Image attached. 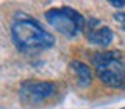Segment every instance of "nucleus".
<instances>
[{"label": "nucleus", "instance_id": "nucleus-1", "mask_svg": "<svg viewBox=\"0 0 125 109\" xmlns=\"http://www.w3.org/2000/svg\"><path fill=\"white\" fill-rule=\"evenodd\" d=\"M12 40L16 46L23 52H36V51L48 49L54 45V37L40 26L34 18L23 16L20 12L16 17L12 26Z\"/></svg>", "mask_w": 125, "mask_h": 109}, {"label": "nucleus", "instance_id": "nucleus-2", "mask_svg": "<svg viewBox=\"0 0 125 109\" xmlns=\"http://www.w3.org/2000/svg\"><path fill=\"white\" fill-rule=\"evenodd\" d=\"M99 78L110 88L125 89V60L117 51H105L94 55Z\"/></svg>", "mask_w": 125, "mask_h": 109}, {"label": "nucleus", "instance_id": "nucleus-3", "mask_svg": "<svg viewBox=\"0 0 125 109\" xmlns=\"http://www.w3.org/2000/svg\"><path fill=\"white\" fill-rule=\"evenodd\" d=\"M45 17H46V22L65 37H74L85 26V20L82 14H79L76 9L70 6L52 8L50 11H46Z\"/></svg>", "mask_w": 125, "mask_h": 109}, {"label": "nucleus", "instance_id": "nucleus-4", "mask_svg": "<svg viewBox=\"0 0 125 109\" xmlns=\"http://www.w3.org/2000/svg\"><path fill=\"white\" fill-rule=\"evenodd\" d=\"M57 91L54 82H42V80H26L20 84L19 97L25 105L39 106L48 98H51Z\"/></svg>", "mask_w": 125, "mask_h": 109}, {"label": "nucleus", "instance_id": "nucleus-5", "mask_svg": "<svg viewBox=\"0 0 125 109\" xmlns=\"http://www.w3.org/2000/svg\"><path fill=\"white\" fill-rule=\"evenodd\" d=\"M71 71L74 72L76 75V78H77V82L80 86H90L91 82H93V72H91V69L86 66L85 63H82V61H77V60H74V61H71Z\"/></svg>", "mask_w": 125, "mask_h": 109}, {"label": "nucleus", "instance_id": "nucleus-6", "mask_svg": "<svg viewBox=\"0 0 125 109\" xmlns=\"http://www.w3.org/2000/svg\"><path fill=\"white\" fill-rule=\"evenodd\" d=\"M113 39H114V34H113V31L110 29L108 26H102V28H99V29L91 31L88 34L90 43L97 45V46H104V48L111 43Z\"/></svg>", "mask_w": 125, "mask_h": 109}, {"label": "nucleus", "instance_id": "nucleus-7", "mask_svg": "<svg viewBox=\"0 0 125 109\" xmlns=\"http://www.w3.org/2000/svg\"><path fill=\"white\" fill-rule=\"evenodd\" d=\"M110 5L114 8H125V0H110Z\"/></svg>", "mask_w": 125, "mask_h": 109}, {"label": "nucleus", "instance_id": "nucleus-8", "mask_svg": "<svg viewBox=\"0 0 125 109\" xmlns=\"http://www.w3.org/2000/svg\"><path fill=\"white\" fill-rule=\"evenodd\" d=\"M114 18H116L117 22H121V23H125V12H117V14H114Z\"/></svg>", "mask_w": 125, "mask_h": 109}, {"label": "nucleus", "instance_id": "nucleus-9", "mask_svg": "<svg viewBox=\"0 0 125 109\" xmlns=\"http://www.w3.org/2000/svg\"><path fill=\"white\" fill-rule=\"evenodd\" d=\"M124 109H125V108H124Z\"/></svg>", "mask_w": 125, "mask_h": 109}]
</instances>
